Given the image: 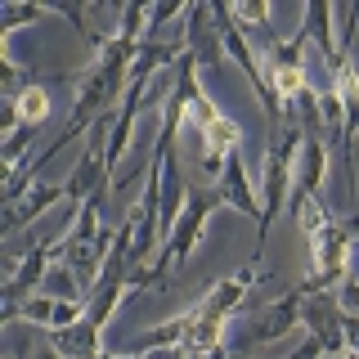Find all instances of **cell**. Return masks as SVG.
<instances>
[{
    "label": "cell",
    "instance_id": "obj_1",
    "mask_svg": "<svg viewBox=\"0 0 359 359\" xmlns=\"http://www.w3.org/2000/svg\"><path fill=\"white\" fill-rule=\"evenodd\" d=\"M216 207H224L220 194H216V184H211V189H202V184L189 189V202H184V211H180L175 229L162 238V247H157V261L144 269L140 278H135V287H166V278H171L175 269H184V261L194 256V247L202 243L207 220H211V211H216Z\"/></svg>",
    "mask_w": 359,
    "mask_h": 359
},
{
    "label": "cell",
    "instance_id": "obj_2",
    "mask_svg": "<svg viewBox=\"0 0 359 359\" xmlns=\"http://www.w3.org/2000/svg\"><path fill=\"white\" fill-rule=\"evenodd\" d=\"M301 126L287 121L283 130L269 135L265 144V166H261V224H256V252L265 247L269 238V224L278 220V211L287 207V194H292V171H297V157H301ZM252 252V256H256Z\"/></svg>",
    "mask_w": 359,
    "mask_h": 359
},
{
    "label": "cell",
    "instance_id": "obj_3",
    "mask_svg": "<svg viewBox=\"0 0 359 359\" xmlns=\"http://www.w3.org/2000/svg\"><path fill=\"white\" fill-rule=\"evenodd\" d=\"M359 238V216L351 220H328L310 233V274L301 278V297H319V292H337L351 278V243Z\"/></svg>",
    "mask_w": 359,
    "mask_h": 359
},
{
    "label": "cell",
    "instance_id": "obj_4",
    "mask_svg": "<svg viewBox=\"0 0 359 359\" xmlns=\"http://www.w3.org/2000/svg\"><path fill=\"white\" fill-rule=\"evenodd\" d=\"M292 328H301V292H297V287L283 292V297H274V301H265V306L252 314V323H247L243 337H238V351L283 341Z\"/></svg>",
    "mask_w": 359,
    "mask_h": 359
},
{
    "label": "cell",
    "instance_id": "obj_5",
    "mask_svg": "<svg viewBox=\"0 0 359 359\" xmlns=\"http://www.w3.org/2000/svg\"><path fill=\"white\" fill-rule=\"evenodd\" d=\"M323 184H328V144H323V135H306V140H301L297 171H292L287 216H301V207H306V202L323 198Z\"/></svg>",
    "mask_w": 359,
    "mask_h": 359
},
{
    "label": "cell",
    "instance_id": "obj_6",
    "mask_svg": "<svg viewBox=\"0 0 359 359\" xmlns=\"http://www.w3.org/2000/svg\"><path fill=\"white\" fill-rule=\"evenodd\" d=\"M184 54L198 63V72H211L224 59V32H220V14L216 5H189L184 14Z\"/></svg>",
    "mask_w": 359,
    "mask_h": 359
},
{
    "label": "cell",
    "instance_id": "obj_7",
    "mask_svg": "<svg viewBox=\"0 0 359 359\" xmlns=\"http://www.w3.org/2000/svg\"><path fill=\"white\" fill-rule=\"evenodd\" d=\"M256 283H265V269H261V265H243L238 274L211 283L207 292H202V301H194V310L202 314V319H224V323H229L233 314L243 310L247 287H256Z\"/></svg>",
    "mask_w": 359,
    "mask_h": 359
},
{
    "label": "cell",
    "instance_id": "obj_8",
    "mask_svg": "<svg viewBox=\"0 0 359 359\" xmlns=\"http://www.w3.org/2000/svg\"><path fill=\"white\" fill-rule=\"evenodd\" d=\"M341 306L332 292L319 297H301V328L310 332V341H319L323 355H346V337H341Z\"/></svg>",
    "mask_w": 359,
    "mask_h": 359
},
{
    "label": "cell",
    "instance_id": "obj_9",
    "mask_svg": "<svg viewBox=\"0 0 359 359\" xmlns=\"http://www.w3.org/2000/svg\"><path fill=\"white\" fill-rule=\"evenodd\" d=\"M216 194H220L224 207H233L238 216H256V224H261V198H256L252 180H247L243 153H229V162H224V171L216 180Z\"/></svg>",
    "mask_w": 359,
    "mask_h": 359
},
{
    "label": "cell",
    "instance_id": "obj_10",
    "mask_svg": "<svg viewBox=\"0 0 359 359\" xmlns=\"http://www.w3.org/2000/svg\"><path fill=\"white\" fill-rule=\"evenodd\" d=\"M59 202H67V184H45V180H41V184L18 202V207H5V224H0V233L27 229V224H36L45 211H54Z\"/></svg>",
    "mask_w": 359,
    "mask_h": 359
},
{
    "label": "cell",
    "instance_id": "obj_11",
    "mask_svg": "<svg viewBox=\"0 0 359 359\" xmlns=\"http://www.w3.org/2000/svg\"><path fill=\"white\" fill-rule=\"evenodd\" d=\"M332 18H337V9L328 5V0H310L306 14H301V32L310 36V45H319V54H323V63H328V67L341 59V50H337V32H332Z\"/></svg>",
    "mask_w": 359,
    "mask_h": 359
},
{
    "label": "cell",
    "instance_id": "obj_12",
    "mask_svg": "<svg viewBox=\"0 0 359 359\" xmlns=\"http://www.w3.org/2000/svg\"><path fill=\"white\" fill-rule=\"evenodd\" d=\"M45 337H50V346L63 359H99V355H104V332L90 328L86 319L72 323V328H54V332H45Z\"/></svg>",
    "mask_w": 359,
    "mask_h": 359
},
{
    "label": "cell",
    "instance_id": "obj_13",
    "mask_svg": "<svg viewBox=\"0 0 359 359\" xmlns=\"http://www.w3.org/2000/svg\"><path fill=\"white\" fill-rule=\"evenodd\" d=\"M229 14H233V22H238L247 36L256 32V36H261L265 45H274V41H278V36H274V27H269V14H274V9H269L265 0H238Z\"/></svg>",
    "mask_w": 359,
    "mask_h": 359
},
{
    "label": "cell",
    "instance_id": "obj_14",
    "mask_svg": "<svg viewBox=\"0 0 359 359\" xmlns=\"http://www.w3.org/2000/svg\"><path fill=\"white\" fill-rule=\"evenodd\" d=\"M41 292H45V297H54V301H86V287H81V278L67 269V261H54L50 269H45Z\"/></svg>",
    "mask_w": 359,
    "mask_h": 359
},
{
    "label": "cell",
    "instance_id": "obj_15",
    "mask_svg": "<svg viewBox=\"0 0 359 359\" xmlns=\"http://www.w3.org/2000/svg\"><path fill=\"white\" fill-rule=\"evenodd\" d=\"M149 14H153V5H144V0H130V5H121L117 32H112V36H121L126 45H135V50H140V45H144V32H149Z\"/></svg>",
    "mask_w": 359,
    "mask_h": 359
},
{
    "label": "cell",
    "instance_id": "obj_16",
    "mask_svg": "<svg viewBox=\"0 0 359 359\" xmlns=\"http://www.w3.org/2000/svg\"><path fill=\"white\" fill-rule=\"evenodd\" d=\"M50 14V5H22V0H0V41H9L18 27L27 22H41Z\"/></svg>",
    "mask_w": 359,
    "mask_h": 359
},
{
    "label": "cell",
    "instance_id": "obj_17",
    "mask_svg": "<svg viewBox=\"0 0 359 359\" xmlns=\"http://www.w3.org/2000/svg\"><path fill=\"white\" fill-rule=\"evenodd\" d=\"M32 140H36V126H18L5 135V144H0V157H5V171H14V166L32 162Z\"/></svg>",
    "mask_w": 359,
    "mask_h": 359
},
{
    "label": "cell",
    "instance_id": "obj_18",
    "mask_svg": "<svg viewBox=\"0 0 359 359\" xmlns=\"http://www.w3.org/2000/svg\"><path fill=\"white\" fill-rule=\"evenodd\" d=\"M54 306H59L54 297H45V292H36V297H27V301L18 306V319L36 323V328H50V319H54Z\"/></svg>",
    "mask_w": 359,
    "mask_h": 359
},
{
    "label": "cell",
    "instance_id": "obj_19",
    "mask_svg": "<svg viewBox=\"0 0 359 359\" xmlns=\"http://www.w3.org/2000/svg\"><path fill=\"white\" fill-rule=\"evenodd\" d=\"M332 297H337V306H341V314H355V319H359V278H355V274L346 278V283L337 287Z\"/></svg>",
    "mask_w": 359,
    "mask_h": 359
},
{
    "label": "cell",
    "instance_id": "obj_20",
    "mask_svg": "<svg viewBox=\"0 0 359 359\" xmlns=\"http://www.w3.org/2000/svg\"><path fill=\"white\" fill-rule=\"evenodd\" d=\"M341 337H346V351L359 355V319H355V314H346V319H341Z\"/></svg>",
    "mask_w": 359,
    "mask_h": 359
},
{
    "label": "cell",
    "instance_id": "obj_21",
    "mask_svg": "<svg viewBox=\"0 0 359 359\" xmlns=\"http://www.w3.org/2000/svg\"><path fill=\"white\" fill-rule=\"evenodd\" d=\"M22 359H63V355L54 351V346H45V351H36V355H22Z\"/></svg>",
    "mask_w": 359,
    "mask_h": 359
},
{
    "label": "cell",
    "instance_id": "obj_22",
    "mask_svg": "<svg viewBox=\"0 0 359 359\" xmlns=\"http://www.w3.org/2000/svg\"><path fill=\"white\" fill-rule=\"evenodd\" d=\"M319 359H359V355H351V351H346V355H319Z\"/></svg>",
    "mask_w": 359,
    "mask_h": 359
},
{
    "label": "cell",
    "instance_id": "obj_23",
    "mask_svg": "<svg viewBox=\"0 0 359 359\" xmlns=\"http://www.w3.org/2000/svg\"><path fill=\"white\" fill-rule=\"evenodd\" d=\"M99 359H135V355H108V351H104V355H99Z\"/></svg>",
    "mask_w": 359,
    "mask_h": 359
}]
</instances>
